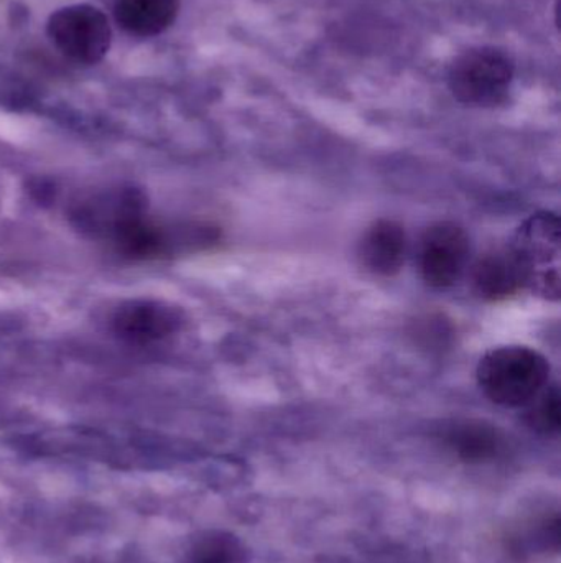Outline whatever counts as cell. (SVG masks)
I'll list each match as a JSON object with an SVG mask.
<instances>
[{
    "label": "cell",
    "mask_w": 561,
    "mask_h": 563,
    "mask_svg": "<svg viewBox=\"0 0 561 563\" xmlns=\"http://www.w3.org/2000/svg\"><path fill=\"white\" fill-rule=\"evenodd\" d=\"M470 260V240L455 223H437L425 231L420 244V273L430 287H451Z\"/></svg>",
    "instance_id": "cell-7"
},
{
    "label": "cell",
    "mask_w": 561,
    "mask_h": 563,
    "mask_svg": "<svg viewBox=\"0 0 561 563\" xmlns=\"http://www.w3.org/2000/svg\"><path fill=\"white\" fill-rule=\"evenodd\" d=\"M473 280L478 294L490 300L509 297L523 287V279L509 247L481 257L474 267Z\"/></svg>",
    "instance_id": "cell-11"
},
{
    "label": "cell",
    "mask_w": 561,
    "mask_h": 563,
    "mask_svg": "<svg viewBox=\"0 0 561 563\" xmlns=\"http://www.w3.org/2000/svg\"><path fill=\"white\" fill-rule=\"evenodd\" d=\"M550 364L527 346L491 350L478 364V383L497 406L524 407L549 383Z\"/></svg>",
    "instance_id": "cell-2"
},
{
    "label": "cell",
    "mask_w": 561,
    "mask_h": 563,
    "mask_svg": "<svg viewBox=\"0 0 561 563\" xmlns=\"http://www.w3.org/2000/svg\"><path fill=\"white\" fill-rule=\"evenodd\" d=\"M180 0H115V22L135 36L164 33L177 19Z\"/></svg>",
    "instance_id": "cell-9"
},
{
    "label": "cell",
    "mask_w": 561,
    "mask_h": 563,
    "mask_svg": "<svg viewBox=\"0 0 561 563\" xmlns=\"http://www.w3.org/2000/svg\"><path fill=\"white\" fill-rule=\"evenodd\" d=\"M509 251L519 269L523 287L530 288L547 300H559V217L549 211L532 214L514 234Z\"/></svg>",
    "instance_id": "cell-3"
},
{
    "label": "cell",
    "mask_w": 561,
    "mask_h": 563,
    "mask_svg": "<svg viewBox=\"0 0 561 563\" xmlns=\"http://www.w3.org/2000/svg\"><path fill=\"white\" fill-rule=\"evenodd\" d=\"M180 308L157 298L122 301L111 314V331L122 343L152 346L177 334L183 327Z\"/></svg>",
    "instance_id": "cell-6"
},
{
    "label": "cell",
    "mask_w": 561,
    "mask_h": 563,
    "mask_svg": "<svg viewBox=\"0 0 561 563\" xmlns=\"http://www.w3.org/2000/svg\"><path fill=\"white\" fill-rule=\"evenodd\" d=\"M444 440L458 459L468 463L490 462L504 450L503 435L483 422L455 423L445 432Z\"/></svg>",
    "instance_id": "cell-10"
},
{
    "label": "cell",
    "mask_w": 561,
    "mask_h": 563,
    "mask_svg": "<svg viewBox=\"0 0 561 563\" xmlns=\"http://www.w3.org/2000/svg\"><path fill=\"white\" fill-rule=\"evenodd\" d=\"M526 420L543 435L559 433L561 427V397L557 386H546L526 404Z\"/></svg>",
    "instance_id": "cell-12"
},
{
    "label": "cell",
    "mask_w": 561,
    "mask_h": 563,
    "mask_svg": "<svg viewBox=\"0 0 561 563\" xmlns=\"http://www.w3.org/2000/svg\"><path fill=\"white\" fill-rule=\"evenodd\" d=\"M513 79V58L494 46L468 49L455 59L448 73L455 98L476 108H493L506 101Z\"/></svg>",
    "instance_id": "cell-4"
},
{
    "label": "cell",
    "mask_w": 561,
    "mask_h": 563,
    "mask_svg": "<svg viewBox=\"0 0 561 563\" xmlns=\"http://www.w3.org/2000/svg\"><path fill=\"white\" fill-rule=\"evenodd\" d=\"M53 45L72 62L96 65L111 48L112 30L101 9L88 3L63 7L46 25Z\"/></svg>",
    "instance_id": "cell-5"
},
{
    "label": "cell",
    "mask_w": 561,
    "mask_h": 563,
    "mask_svg": "<svg viewBox=\"0 0 561 563\" xmlns=\"http://www.w3.org/2000/svg\"><path fill=\"white\" fill-rule=\"evenodd\" d=\"M68 221L85 240L132 261L160 260L183 246L184 228L158 223L144 190L134 185H104L76 195Z\"/></svg>",
    "instance_id": "cell-1"
},
{
    "label": "cell",
    "mask_w": 561,
    "mask_h": 563,
    "mask_svg": "<svg viewBox=\"0 0 561 563\" xmlns=\"http://www.w3.org/2000/svg\"><path fill=\"white\" fill-rule=\"evenodd\" d=\"M188 563H244V551L233 536L210 532L194 542Z\"/></svg>",
    "instance_id": "cell-13"
},
{
    "label": "cell",
    "mask_w": 561,
    "mask_h": 563,
    "mask_svg": "<svg viewBox=\"0 0 561 563\" xmlns=\"http://www.w3.org/2000/svg\"><path fill=\"white\" fill-rule=\"evenodd\" d=\"M404 228L391 220H379L366 231L359 246L362 264L375 276L392 277L402 269L405 260Z\"/></svg>",
    "instance_id": "cell-8"
}]
</instances>
